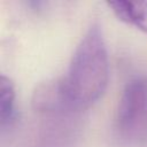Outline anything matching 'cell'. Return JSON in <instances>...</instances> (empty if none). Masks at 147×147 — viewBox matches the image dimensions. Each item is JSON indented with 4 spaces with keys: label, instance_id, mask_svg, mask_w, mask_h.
Wrapping results in <instances>:
<instances>
[{
    "label": "cell",
    "instance_id": "obj_1",
    "mask_svg": "<svg viewBox=\"0 0 147 147\" xmlns=\"http://www.w3.org/2000/svg\"><path fill=\"white\" fill-rule=\"evenodd\" d=\"M108 77L107 46L100 24L94 22L78 44L65 76L59 79L60 87L67 102L82 111L103 94Z\"/></svg>",
    "mask_w": 147,
    "mask_h": 147
},
{
    "label": "cell",
    "instance_id": "obj_2",
    "mask_svg": "<svg viewBox=\"0 0 147 147\" xmlns=\"http://www.w3.org/2000/svg\"><path fill=\"white\" fill-rule=\"evenodd\" d=\"M118 140L136 145L147 136V77H136L124 87L115 121Z\"/></svg>",
    "mask_w": 147,
    "mask_h": 147
},
{
    "label": "cell",
    "instance_id": "obj_3",
    "mask_svg": "<svg viewBox=\"0 0 147 147\" xmlns=\"http://www.w3.org/2000/svg\"><path fill=\"white\" fill-rule=\"evenodd\" d=\"M41 122L31 147H75L79 132L75 111L40 113Z\"/></svg>",
    "mask_w": 147,
    "mask_h": 147
},
{
    "label": "cell",
    "instance_id": "obj_4",
    "mask_svg": "<svg viewBox=\"0 0 147 147\" xmlns=\"http://www.w3.org/2000/svg\"><path fill=\"white\" fill-rule=\"evenodd\" d=\"M107 5L116 17L147 34V1H110Z\"/></svg>",
    "mask_w": 147,
    "mask_h": 147
},
{
    "label": "cell",
    "instance_id": "obj_5",
    "mask_svg": "<svg viewBox=\"0 0 147 147\" xmlns=\"http://www.w3.org/2000/svg\"><path fill=\"white\" fill-rule=\"evenodd\" d=\"M15 88L11 80L1 76L0 78V123L1 127L10 125L15 118Z\"/></svg>",
    "mask_w": 147,
    "mask_h": 147
}]
</instances>
